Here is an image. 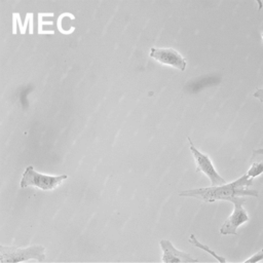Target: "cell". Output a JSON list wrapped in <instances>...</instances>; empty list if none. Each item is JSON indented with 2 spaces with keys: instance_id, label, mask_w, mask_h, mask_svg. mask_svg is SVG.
Segmentation results:
<instances>
[{
  "instance_id": "obj_7",
  "label": "cell",
  "mask_w": 263,
  "mask_h": 263,
  "mask_svg": "<svg viewBox=\"0 0 263 263\" xmlns=\"http://www.w3.org/2000/svg\"><path fill=\"white\" fill-rule=\"evenodd\" d=\"M159 245H160V248L162 251V261L165 263L197 262V259L191 257L190 254L177 250L174 247V245L172 243V241H170L168 239H161Z\"/></svg>"
},
{
  "instance_id": "obj_8",
  "label": "cell",
  "mask_w": 263,
  "mask_h": 263,
  "mask_svg": "<svg viewBox=\"0 0 263 263\" xmlns=\"http://www.w3.org/2000/svg\"><path fill=\"white\" fill-rule=\"evenodd\" d=\"M246 174L253 180L263 174V148L253 150L251 165Z\"/></svg>"
},
{
  "instance_id": "obj_10",
  "label": "cell",
  "mask_w": 263,
  "mask_h": 263,
  "mask_svg": "<svg viewBox=\"0 0 263 263\" xmlns=\"http://www.w3.org/2000/svg\"><path fill=\"white\" fill-rule=\"evenodd\" d=\"M259 261H263V249H261L260 251L256 252L255 254H253L250 258L245 260V263H254V262H259Z\"/></svg>"
},
{
  "instance_id": "obj_6",
  "label": "cell",
  "mask_w": 263,
  "mask_h": 263,
  "mask_svg": "<svg viewBox=\"0 0 263 263\" xmlns=\"http://www.w3.org/2000/svg\"><path fill=\"white\" fill-rule=\"evenodd\" d=\"M150 58L163 64L174 67L180 71H184L187 66L185 58L174 48H161V47H152L149 53Z\"/></svg>"
},
{
  "instance_id": "obj_3",
  "label": "cell",
  "mask_w": 263,
  "mask_h": 263,
  "mask_svg": "<svg viewBox=\"0 0 263 263\" xmlns=\"http://www.w3.org/2000/svg\"><path fill=\"white\" fill-rule=\"evenodd\" d=\"M67 178L68 176L65 174L59 176L44 175L35 171L32 165H28L23 173L20 186L21 188L33 186L41 190H53L60 186Z\"/></svg>"
},
{
  "instance_id": "obj_12",
  "label": "cell",
  "mask_w": 263,
  "mask_h": 263,
  "mask_svg": "<svg viewBox=\"0 0 263 263\" xmlns=\"http://www.w3.org/2000/svg\"><path fill=\"white\" fill-rule=\"evenodd\" d=\"M261 37H262V39H263V32L261 33Z\"/></svg>"
},
{
  "instance_id": "obj_9",
  "label": "cell",
  "mask_w": 263,
  "mask_h": 263,
  "mask_svg": "<svg viewBox=\"0 0 263 263\" xmlns=\"http://www.w3.org/2000/svg\"><path fill=\"white\" fill-rule=\"evenodd\" d=\"M189 242L190 243H192L193 246H195V247H197V248H199V249H201V250H203V251H205L206 253H209L210 255H212L213 257H215L218 261H220V262H226V260H225V258H223V257H221V256H219V255H217L210 247H208L206 245H203V243H201L200 241H198L197 240V238L194 236V234H191L190 235V237H189Z\"/></svg>"
},
{
  "instance_id": "obj_4",
  "label": "cell",
  "mask_w": 263,
  "mask_h": 263,
  "mask_svg": "<svg viewBox=\"0 0 263 263\" xmlns=\"http://www.w3.org/2000/svg\"><path fill=\"white\" fill-rule=\"evenodd\" d=\"M245 201L246 199L241 197H235L231 200L234 209L232 214L224 221V223L220 227V233L222 235H236L237 228L250 220V217L243 208Z\"/></svg>"
},
{
  "instance_id": "obj_1",
  "label": "cell",
  "mask_w": 263,
  "mask_h": 263,
  "mask_svg": "<svg viewBox=\"0 0 263 263\" xmlns=\"http://www.w3.org/2000/svg\"><path fill=\"white\" fill-rule=\"evenodd\" d=\"M252 185L253 179H251L247 174H245L240 178L228 184L184 190L181 191L179 195L185 197H194L204 202H214L217 200L231 201L235 197L242 196L258 197V191L250 188Z\"/></svg>"
},
{
  "instance_id": "obj_5",
  "label": "cell",
  "mask_w": 263,
  "mask_h": 263,
  "mask_svg": "<svg viewBox=\"0 0 263 263\" xmlns=\"http://www.w3.org/2000/svg\"><path fill=\"white\" fill-rule=\"evenodd\" d=\"M188 141L190 144V151L195 159L196 162V172H201L203 173L211 181L212 186H218L225 184V179L219 175L217 170L214 166V163L210 156L208 154H204L200 152L197 148L194 147L191 139L188 137Z\"/></svg>"
},
{
  "instance_id": "obj_2",
  "label": "cell",
  "mask_w": 263,
  "mask_h": 263,
  "mask_svg": "<svg viewBox=\"0 0 263 263\" xmlns=\"http://www.w3.org/2000/svg\"><path fill=\"white\" fill-rule=\"evenodd\" d=\"M45 248L43 246H30L28 248L0 246V262L15 263L28 260L42 262L45 260Z\"/></svg>"
},
{
  "instance_id": "obj_11",
  "label": "cell",
  "mask_w": 263,
  "mask_h": 263,
  "mask_svg": "<svg viewBox=\"0 0 263 263\" xmlns=\"http://www.w3.org/2000/svg\"><path fill=\"white\" fill-rule=\"evenodd\" d=\"M253 97H255L261 103H263V88H257L256 91L253 93Z\"/></svg>"
}]
</instances>
